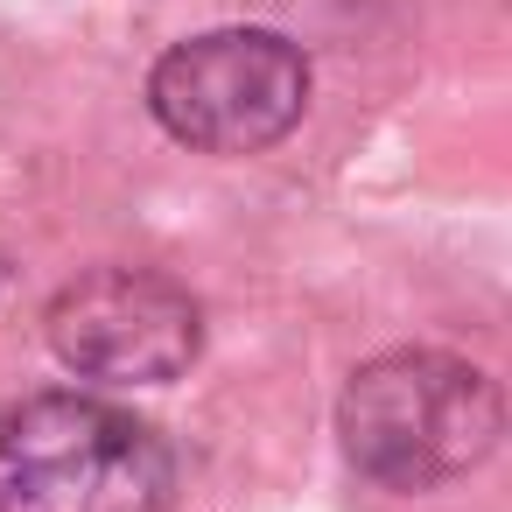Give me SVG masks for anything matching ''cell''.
<instances>
[{
  "label": "cell",
  "instance_id": "6da1fadb",
  "mask_svg": "<svg viewBox=\"0 0 512 512\" xmlns=\"http://www.w3.org/2000/svg\"><path fill=\"white\" fill-rule=\"evenodd\" d=\"M505 428L498 386L449 351H386L351 372L337 435L358 477L386 491H428L491 456Z\"/></svg>",
  "mask_w": 512,
  "mask_h": 512
},
{
  "label": "cell",
  "instance_id": "7a4b0ae2",
  "mask_svg": "<svg viewBox=\"0 0 512 512\" xmlns=\"http://www.w3.org/2000/svg\"><path fill=\"white\" fill-rule=\"evenodd\" d=\"M169 442L92 393H36L0 414V512H169Z\"/></svg>",
  "mask_w": 512,
  "mask_h": 512
},
{
  "label": "cell",
  "instance_id": "3957f363",
  "mask_svg": "<svg viewBox=\"0 0 512 512\" xmlns=\"http://www.w3.org/2000/svg\"><path fill=\"white\" fill-rule=\"evenodd\" d=\"M309 106V57L274 29H211L176 43L148 78L162 134L204 155L274 148Z\"/></svg>",
  "mask_w": 512,
  "mask_h": 512
},
{
  "label": "cell",
  "instance_id": "277c9868",
  "mask_svg": "<svg viewBox=\"0 0 512 512\" xmlns=\"http://www.w3.org/2000/svg\"><path fill=\"white\" fill-rule=\"evenodd\" d=\"M50 344L106 386H162L204 344V309L155 267H92L50 302Z\"/></svg>",
  "mask_w": 512,
  "mask_h": 512
}]
</instances>
